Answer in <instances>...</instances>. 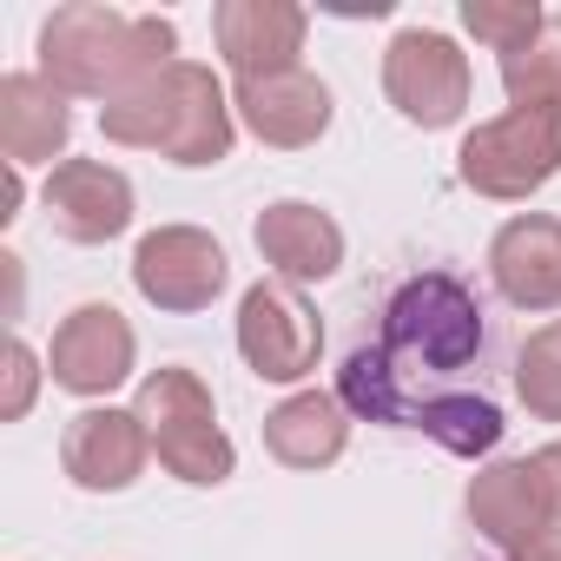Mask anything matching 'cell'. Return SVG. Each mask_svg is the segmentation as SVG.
Instances as JSON below:
<instances>
[{
	"label": "cell",
	"instance_id": "cell-19",
	"mask_svg": "<svg viewBox=\"0 0 561 561\" xmlns=\"http://www.w3.org/2000/svg\"><path fill=\"white\" fill-rule=\"evenodd\" d=\"M462 27L495 54V60H515L541 41L548 14L535 8V0H462Z\"/></svg>",
	"mask_w": 561,
	"mask_h": 561
},
{
	"label": "cell",
	"instance_id": "cell-20",
	"mask_svg": "<svg viewBox=\"0 0 561 561\" xmlns=\"http://www.w3.org/2000/svg\"><path fill=\"white\" fill-rule=\"evenodd\" d=\"M502 93L508 106H554L561 113V14H548L541 41L515 60H502Z\"/></svg>",
	"mask_w": 561,
	"mask_h": 561
},
{
	"label": "cell",
	"instance_id": "cell-11",
	"mask_svg": "<svg viewBox=\"0 0 561 561\" xmlns=\"http://www.w3.org/2000/svg\"><path fill=\"white\" fill-rule=\"evenodd\" d=\"M146 456H152V436H146V423H139V410H80L73 423H67V436H60V469L73 476V489H87V495H119V489H133L139 482V469H146Z\"/></svg>",
	"mask_w": 561,
	"mask_h": 561
},
{
	"label": "cell",
	"instance_id": "cell-16",
	"mask_svg": "<svg viewBox=\"0 0 561 561\" xmlns=\"http://www.w3.org/2000/svg\"><path fill=\"white\" fill-rule=\"evenodd\" d=\"M469 522L502 548V554H522L535 541L554 535V508L535 482L528 462H489L476 482H469Z\"/></svg>",
	"mask_w": 561,
	"mask_h": 561
},
{
	"label": "cell",
	"instance_id": "cell-4",
	"mask_svg": "<svg viewBox=\"0 0 561 561\" xmlns=\"http://www.w3.org/2000/svg\"><path fill=\"white\" fill-rule=\"evenodd\" d=\"M133 410H139V423H146L152 456H159L165 476H179V482H192V489H218V482L238 469V449H231V436L218 430V410H211V390L198 383V370H185V364L152 370V377L139 383Z\"/></svg>",
	"mask_w": 561,
	"mask_h": 561
},
{
	"label": "cell",
	"instance_id": "cell-15",
	"mask_svg": "<svg viewBox=\"0 0 561 561\" xmlns=\"http://www.w3.org/2000/svg\"><path fill=\"white\" fill-rule=\"evenodd\" d=\"M489 277L515 311H561V218H508L489 244Z\"/></svg>",
	"mask_w": 561,
	"mask_h": 561
},
{
	"label": "cell",
	"instance_id": "cell-7",
	"mask_svg": "<svg viewBox=\"0 0 561 561\" xmlns=\"http://www.w3.org/2000/svg\"><path fill=\"white\" fill-rule=\"evenodd\" d=\"M383 93L390 106L423 126V133H443L469 113V60L449 34L436 27H403L383 54Z\"/></svg>",
	"mask_w": 561,
	"mask_h": 561
},
{
	"label": "cell",
	"instance_id": "cell-21",
	"mask_svg": "<svg viewBox=\"0 0 561 561\" xmlns=\"http://www.w3.org/2000/svg\"><path fill=\"white\" fill-rule=\"evenodd\" d=\"M515 397L528 403V416L561 423V324L528 331V344L515 351Z\"/></svg>",
	"mask_w": 561,
	"mask_h": 561
},
{
	"label": "cell",
	"instance_id": "cell-18",
	"mask_svg": "<svg viewBox=\"0 0 561 561\" xmlns=\"http://www.w3.org/2000/svg\"><path fill=\"white\" fill-rule=\"evenodd\" d=\"M344 443H351L344 397H324V390H298L264 416V449L285 469H331Z\"/></svg>",
	"mask_w": 561,
	"mask_h": 561
},
{
	"label": "cell",
	"instance_id": "cell-13",
	"mask_svg": "<svg viewBox=\"0 0 561 561\" xmlns=\"http://www.w3.org/2000/svg\"><path fill=\"white\" fill-rule=\"evenodd\" d=\"M231 113L251 126L257 146H277V152H305L331 133V87L318 73H271V80H238L231 93Z\"/></svg>",
	"mask_w": 561,
	"mask_h": 561
},
{
	"label": "cell",
	"instance_id": "cell-22",
	"mask_svg": "<svg viewBox=\"0 0 561 561\" xmlns=\"http://www.w3.org/2000/svg\"><path fill=\"white\" fill-rule=\"evenodd\" d=\"M34 383H41V364H34V351L14 337L8 344V403H0V416H27V403H34Z\"/></svg>",
	"mask_w": 561,
	"mask_h": 561
},
{
	"label": "cell",
	"instance_id": "cell-3",
	"mask_svg": "<svg viewBox=\"0 0 561 561\" xmlns=\"http://www.w3.org/2000/svg\"><path fill=\"white\" fill-rule=\"evenodd\" d=\"M100 133L113 146L159 152L172 165H218L231 159V139H238L225 87L198 60H172L152 80H139L133 93H119L113 106H100Z\"/></svg>",
	"mask_w": 561,
	"mask_h": 561
},
{
	"label": "cell",
	"instance_id": "cell-9",
	"mask_svg": "<svg viewBox=\"0 0 561 561\" xmlns=\"http://www.w3.org/2000/svg\"><path fill=\"white\" fill-rule=\"evenodd\" d=\"M311 14L291 0H218L211 8V41L238 80H271V73H298Z\"/></svg>",
	"mask_w": 561,
	"mask_h": 561
},
{
	"label": "cell",
	"instance_id": "cell-10",
	"mask_svg": "<svg viewBox=\"0 0 561 561\" xmlns=\"http://www.w3.org/2000/svg\"><path fill=\"white\" fill-rule=\"evenodd\" d=\"M133 357H139V337L133 324L113 311V305H80L67 311V324L54 331V351H47V370L60 390L73 397H106L133 377Z\"/></svg>",
	"mask_w": 561,
	"mask_h": 561
},
{
	"label": "cell",
	"instance_id": "cell-1",
	"mask_svg": "<svg viewBox=\"0 0 561 561\" xmlns=\"http://www.w3.org/2000/svg\"><path fill=\"white\" fill-rule=\"evenodd\" d=\"M482 357V305L462 277L416 271L383 305V337L357 344L337 397L370 423L423 430L449 456H489L502 443V410L482 390H456V377Z\"/></svg>",
	"mask_w": 561,
	"mask_h": 561
},
{
	"label": "cell",
	"instance_id": "cell-14",
	"mask_svg": "<svg viewBox=\"0 0 561 561\" xmlns=\"http://www.w3.org/2000/svg\"><path fill=\"white\" fill-rule=\"evenodd\" d=\"M251 238H257V257L285 277V285H324V277H337V264H344V225L331 211L305 205V198L264 205Z\"/></svg>",
	"mask_w": 561,
	"mask_h": 561
},
{
	"label": "cell",
	"instance_id": "cell-12",
	"mask_svg": "<svg viewBox=\"0 0 561 561\" xmlns=\"http://www.w3.org/2000/svg\"><path fill=\"white\" fill-rule=\"evenodd\" d=\"M41 198L67 244H106L133 225V179L106 159H60Z\"/></svg>",
	"mask_w": 561,
	"mask_h": 561
},
{
	"label": "cell",
	"instance_id": "cell-2",
	"mask_svg": "<svg viewBox=\"0 0 561 561\" xmlns=\"http://www.w3.org/2000/svg\"><path fill=\"white\" fill-rule=\"evenodd\" d=\"M172 47L179 34L159 14H119V8H100V0H73V8H54L41 27V73L73 100L113 106L139 80L172 67Z\"/></svg>",
	"mask_w": 561,
	"mask_h": 561
},
{
	"label": "cell",
	"instance_id": "cell-24",
	"mask_svg": "<svg viewBox=\"0 0 561 561\" xmlns=\"http://www.w3.org/2000/svg\"><path fill=\"white\" fill-rule=\"evenodd\" d=\"M508 561H561V535H548V541H535V548H522Z\"/></svg>",
	"mask_w": 561,
	"mask_h": 561
},
{
	"label": "cell",
	"instance_id": "cell-17",
	"mask_svg": "<svg viewBox=\"0 0 561 561\" xmlns=\"http://www.w3.org/2000/svg\"><path fill=\"white\" fill-rule=\"evenodd\" d=\"M67 133H73V113L47 73L0 80V152H8V165H54L67 152Z\"/></svg>",
	"mask_w": 561,
	"mask_h": 561
},
{
	"label": "cell",
	"instance_id": "cell-23",
	"mask_svg": "<svg viewBox=\"0 0 561 561\" xmlns=\"http://www.w3.org/2000/svg\"><path fill=\"white\" fill-rule=\"evenodd\" d=\"M528 469H535V482H541V495H548V508H554V528H561V443H541V449L528 456Z\"/></svg>",
	"mask_w": 561,
	"mask_h": 561
},
{
	"label": "cell",
	"instance_id": "cell-8",
	"mask_svg": "<svg viewBox=\"0 0 561 561\" xmlns=\"http://www.w3.org/2000/svg\"><path fill=\"white\" fill-rule=\"evenodd\" d=\"M225 277H231L225 244L211 231H198V225H159L133 251V285H139V298L159 305V311H172V318L205 311L225 291Z\"/></svg>",
	"mask_w": 561,
	"mask_h": 561
},
{
	"label": "cell",
	"instance_id": "cell-6",
	"mask_svg": "<svg viewBox=\"0 0 561 561\" xmlns=\"http://www.w3.org/2000/svg\"><path fill=\"white\" fill-rule=\"evenodd\" d=\"M238 357L251 364V377L264 383H305L324 357V324L305 305L298 285L264 277L238 298Z\"/></svg>",
	"mask_w": 561,
	"mask_h": 561
},
{
	"label": "cell",
	"instance_id": "cell-5",
	"mask_svg": "<svg viewBox=\"0 0 561 561\" xmlns=\"http://www.w3.org/2000/svg\"><path fill=\"white\" fill-rule=\"evenodd\" d=\"M456 172L476 198H495V205L541 192L561 172V113L554 106H508V113L482 119L462 139Z\"/></svg>",
	"mask_w": 561,
	"mask_h": 561
}]
</instances>
